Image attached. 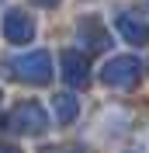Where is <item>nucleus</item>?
<instances>
[{
  "label": "nucleus",
  "mask_w": 149,
  "mask_h": 153,
  "mask_svg": "<svg viewBox=\"0 0 149 153\" xmlns=\"http://www.w3.org/2000/svg\"><path fill=\"white\" fill-rule=\"evenodd\" d=\"M21 18H24V14H18V10L7 14V31H10V38H28V35H31V25H28V21H21Z\"/></svg>",
  "instance_id": "nucleus-1"
},
{
  "label": "nucleus",
  "mask_w": 149,
  "mask_h": 153,
  "mask_svg": "<svg viewBox=\"0 0 149 153\" xmlns=\"http://www.w3.org/2000/svg\"><path fill=\"white\" fill-rule=\"evenodd\" d=\"M38 4H52V0H38Z\"/></svg>",
  "instance_id": "nucleus-2"
}]
</instances>
